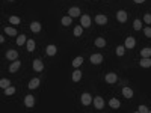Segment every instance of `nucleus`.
I'll list each match as a JSON object with an SVG mask.
<instances>
[{
	"label": "nucleus",
	"mask_w": 151,
	"mask_h": 113,
	"mask_svg": "<svg viewBox=\"0 0 151 113\" xmlns=\"http://www.w3.org/2000/svg\"><path fill=\"white\" fill-rule=\"evenodd\" d=\"M109 106H110L112 109H119L121 103H119V100H117V98H112V100L109 101Z\"/></svg>",
	"instance_id": "412c9836"
},
{
	"label": "nucleus",
	"mask_w": 151,
	"mask_h": 113,
	"mask_svg": "<svg viewBox=\"0 0 151 113\" xmlns=\"http://www.w3.org/2000/svg\"><path fill=\"white\" fill-rule=\"evenodd\" d=\"M133 29H135V30H140L142 29V21L136 18L135 21H133Z\"/></svg>",
	"instance_id": "7c9ffc66"
},
{
	"label": "nucleus",
	"mask_w": 151,
	"mask_h": 113,
	"mask_svg": "<svg viewBox=\"0 0 151 113\" xmlns=\"http://www.w3.org/2000/svg\"><path fill=\"white\" fill-rule=\"evenodd\" d=\"M80 24L83 27H91V17L89 15H82L80 17Z\"/></svg>",
	"instance_id": "9d476101"
},
{
	"label": "nucleus",
	"mask_w": 151,
	"mask_h": 113,
	"mask_svg": "<svg viewBox=\"0 0 151 113\" xmlns=\"http://www.w3.org/2000/svg\"><path fill=\"white\" fill-rule=\"evenodd\" d=\"M68 15H70V17H73V18H74V17H79V15H80V9H79L77 6L70 8V9H68Z\"/></svg>",
	"instance_id": "dca6fc26"
},
{
	"label": "nucleus",
	"mask_w": 151,
	"mask_h": 113,
	"mask_svg": "<svg viewBox=\"0 0 151 113\" xmlns=\"http://www.w3.org/2000/svg\"><path fill=\"white\" fill-rule=\"evenodd\" d=\"M80 79H82V71L80 69H76L73 73V82H80Z\"/></svg>",
	"instance_id": "b1692460"
},
{
	"label": "nucleus",
	"mask_w": 151,
	"mask_h": 113,
	"mask_svg": "<svg viewBox=\"0 0 151 113\" xmlns=\"http://www.w3.org/2000/svg\"><path fill=\"white\" fill-rule=\"evenodd\" d=\"M26 47H27V51H32L35 50V41L33 39H27V42H26Z\"/></svg>",
	"instance_id": "393cba45"
},
{
	"label": "nucleus",
	"mask_w": 151,
	"mask_h": 113,
	"mask_svg": "<svg viewBox=\"0 0 151 113\" xmlns=\"http://www.w3.org/2000/svg\"><path fill=\"white\" fill-rule=\"evenodd\" d=\"M14 93H15V88H14V86H8V88L5 89V95H6V97L14 95Z\"/></svg>",
	"instance_id": "c85d7f7f"
},
{
	"label": "nucleus",
	"mask_w": 151,
	"mask_h": 113,
	"mask_svg": "<svg viewBox=\"0 0 151 113\" xmlns=\"http://www.w3.org/2000/svg\"><path fill=\"white\" fill-rule=\"evenodd\" d=\"M46 53H47L48 56H55V54L58 53V47H56V45H53V44L47 45V47H46Z\"/></svg>",
	"instance_id": "ddd939ff"
},
{
	"label": "nucleus",
	"mask_w": 151,
	"mask_h": 113,
	"mask_svg": "<svg viewBox=\"0 0 151 113\" xmlns=\"http://www.w3.org/2000/svg\"><path fill=\"white\" fill-rule=\"evenodd\" d=\"M92 103H94V107L97 110H103L104 109V100H103V97H95L92 100Z\"/></svg>",
	"instance_id": "f03ea898"
},
{
	"label": "nucleus",
	"mask_w": 151,
	"mask_h": 113,
	"mask_svg": "<svg viewBox=\"0 0 151 113\" xmlns=\"http://www.w3.org/2000/svg\"><path fill=\"white\" fill-rule=\"evenodd\" d=\"M33 69L37 73H42V69H44V63H42V59H35L33 60Z\"/></svg>",
	"instance_id": "39448f33"
},
{
	"label": "nucleus",
	"mask_w": 151,
	"mask_h": 113,
	"mask_svg": "<svg viewBox=\"0 0 151 113\" xmlns=\"http://www.w3.org/2000/svg\"><path fill=\"white\" fill-rule=\"evenodd\" d=\"M27 42V38H26V35H18V38H17V45H23V44H26Z\"/></svg>",
	"instance_id": "4be33fe9"
},
{
	"label": "nucleus",
	"mask_w": 151,
	"mask_h": 113,
	"mask_svg": "<svg viewBox=\"0 0 151 113\" xmlns=\"http://www.w3.org/2000/svg\"><path fill=\"white\" fill-rule=\"evenodd\" d=\"M138 112H140V113H148L150 109H148L147 106H139V107H138Z\"/></svg>",
	"instance_id": "72a5a7b5"
},
{
	"label": "nucleus",
	"mask_w": 151,
	"mask_h": 113,
	"mask_svg": "<svg viewBox=\"0 0 151 113\" xmlns=\"http://www.w3.org/2000/svg\"><path fill=\"white\" fill-rule=\"evenodd\" d=\"M92 97H91V93H88V92H85V93H82V97H80V101H82V104L83 106H89V104L92 103Z\"/></svg>",
	"instance_id": "7ed1b4c3"
},
{
	"label": "nucleus",
	"mask_w": 151,
	"mask_h": 113,
	"mask_svg": "<svg viewBox=\"0 0 151 113\" xmlns=\"http://www.w3.org/2000/svg\"><path fill=\"white\" fill-rule=\"evenodd\" d=\"M20 66H21V62H20V60H18V59L14 60V62L11 63V66H9V73H17V71L20 69Z\"/></svg>",
	"instance_id": "f8f14e48"
},
{
	"label": "nucleus",
	"mask_w": 151,
	"mask_h": 113,
	"mask_svg": "<svg viewBox=\"0 0 151 113\" xmlns=\"http://www.w3.org/2000/svg\"><path fill=\"white\" fill-rule=\"evenodd\" d=\"M5 33L9 35V36H17V30L14 27H5Z\"/></svg>",
	"instance_id": "cd10ccee"
},
{
	"label": "nucleus",
	"mask_w": 151,
	"mask_h": 113,
	"mask_svg": "<svg viewBox=\"0 0 151 113\" xmlns=\"http://www.w3.org/2000/svg\"><path fill=\"white\" fill-rule=\"evenodd\" d=\"M139 66H142V68H151V57H142L139 60Z\"/></svg>",
	"instance_id": "9b49d317"
},
{
	"label": "nucleus",
	"mask_w": 151,
	"mask_h": 113,
	"mask_svg": "<svg viewBox=\"0 0 151 113\" xmlns=\"http://www.w3.org/2000/svg\"><path fill=\"white\" fill-rule=\"evenodd\" d=\"M30 30H32L33 33L41 32V24H39L38 21H32V23H30Z\"/></svg>",
	"instance_id": "f3484780"
},
{
	"label": "nucleus",
	"mask_w": 151,
	"mask_h": 113,
	"mask_svg": "<svg viewBox=\"0 0 151 113\" xmlns=\"http://www.w3.org/2000/svg\"><path fill=\"white\" fill-rule=\"evenodd\" d=\"M9 23H11V24H20V23H21V20H20V17L12 15V17H9Z\"/></svg>",
	"instance_id": "c756f323"
},
{
	"label": "nucleus",
	"mask_w": 151,
	"mask_h": 113,
	"mask_svg": "<svg viewBox=\"0 0 151 113\" xmlns=\"http://www.w3.org/2000/svg\"><path fill=\"white\" fill-rule=\"evenodd\" d=\"M91 63H94V65H100L101 62H103V54H100V53H95V54H91Z\"/></svg>",
	"instance_id": "0eeeda50"
},
{
	"label": "nucleus",
	"mask_w": 151,
	"mask_h": 113,
	"mask_svg": "<svg viewBox=\"0 0 151 113\" xmlns=\"http://www.w3.org/2000/svg\"><path fill=\"white\" fill-rule=\"evenodd\" d=\"M135 2H136V3H144L145 0H135Z\"/></svg>",
	"instance_id": "e433bc0d"
},
{
	"label": "nucleus",
	"mask_w": 151,
	"mask_h": 113,
	"mask_svg": "<svg viewBox=\"0 0 151 113\" xmlns=\"http://www.w3.org/2000/svg\"><path fill=\"white\" fill-rule=\"evenodd\" d=\"M62 26H65V27H68V26L73 23V17H70V15H65V17H62V20H60Z\"/></svg>",
	"instance_id": "a211bd4d"
},
{
	"label": "nucleus",
	"mask_w": 151,
	"mask_h": 113,
	"mask_svg": "<svg viewBox=\"0 0 151 113\" xmlns=\"http://www.w3.org/2000/svg\"><path fill=\"white\" fill-rule=\"evenodd\" d=\"M82 63H83V57H82V56H79V57H76V59L73 60V66H74V68H79Z\"/></svg>",
	"instance_id": "a878e982"
},
{
	"label": "nucleus",
	"mask_w": 151,
	"mask_h": 113,
	"mask_svg": "<svg viewBox=\"0 0 151 113\" xmlns=\"http://www.w3.org/2000/svg\"><path fill=\"white\" fill-rule=\"evenodd\" d=\"M144 33H145V36H147V38H151V27H150V26L144 29Z\"/></svg>",
	"instance_id": "c9c22d12"
},
{
	"label": "nucleus",
	"mask_w": 151,
	"mask_h": 113,
	"mask_svg": "<svg viewBox=\"0 0 151 113\" xmlns=\"http://www.w3.org/2000/svg\"><path fill=\"white\" fill-rule=\"evenodd\" d=\"M0 86H2L3 89H6L8 86H11V80H8V79H2V80H0Z\"/></svg>",
	"instance_id": "473e14b6"
},
{
	"label": "nucleus",
	"mask_w": 151,
	"mask_h": 113,
	"mask_svg": "<svg viewBox=\"0 0 151 113\" xmlns=\"http://www.w3.org/2000/svg\"><path fill=\"white\" fill-rule=\"evenodd\" d=\"M135 45H136L135 38H133V36H127V38H126V42H124V47H126L127 50H130V48H135Z\"/></svg>",
	"instance_id": "6e6552de"
},
{
	"label": "nucleus",
	"mask_w": 151,
	"mask_h": 113,
	"mask_svg": "<svg viewBox=\"0 0 151 113\" xmlns=\"http://www.w3.org/2000/svg\"><path fill=\"white\" fill-rule=\"evenodd\" d=\"M24 106L29 107V109H32V107L35 106V98H33V95H26V97H24Z\"/></svg>",
	"instance_id": "1a4fd4ad"
},
{
	"label": "nucleus",
	"mask_w": 151,
	"mask_h": 113,
	"mask_svg": "<svg viewBox=\"0 0 151 113\" xmlns=\"http://www.w3.org/2000/svg\"><path fill=\"white\" fill-rule=\"evenodd\" d=\"M73 33H74V36H77V38L82 36V33H83V26H82V24H80V26H76Z\"/></svg>",
	"instance_id": "5701e85b"
},
{
	"label": "nucleus",
	"mask_w": 151,
	"mask_h": 113,
	"mask_svg": "<svg viewBox=\"0 0 151 113\" xmlns=\"http://www.w3.org/2000/svg\"><path fill=\"white\" fill-rule=\"evenodd\" d=\"M140 57H151V48L150 47H145L140 50Z\"/></svg>",
	"instance_id": "aec40b11"
},
{
	"label": "nucleus",
	"mask_w": 151,
	"mask_h": 113,
	"mask_svg": "<svg viewBox=\"0 0 151 113\" xmlns=\"http://www.w3.org/2000/svg\"><path fill=\"white\" fill-rule=\"evenodd\" d=\"M95 45L100 47V48L106 47V39H104V38H97V39H95Z\"/></svg>",
	"instance_id": "bb28decb"
},
{
	"label": "nucleus",
	"mask_w": 151,
	"mask_h": 113,
	"mask_svg": "<svg viewBox=\"0 0 151 113\" xmlns=\"http://www.w3.org/2000/svg\"><path fill=\"white\" fill-rule=\"evenodd\" d=\"M144 21H145V24H151V14L144 15Z\"/></svg>",
	"instance_id": "f704fd0d"
},
{
	"label": "nucleus",
	"mask_w": 151,
	"mask_h": 113,
	"mask_svg": "<svg viewBox=\"0 0 151 113\" xmlns=\"http://www.w3.org/2000/svg\"><path fill=\"white\" fill-rule=\"evenodd\" d=\"M95 23L97 24H100V26H104V24H107V17H106V15H97L95 17Z\"/></svg>",
	"instance_id": "4468645a"
},
{
	"label": "nucleus",
	"mask_w": 151,
	"mask_h": 113,
	"mask_svg": "<svg viewBox=\"0 0 151 113\" xmlns=\"http://www.w3.org/2000/svg\"><path fill=\"white\" fill-rule=\"evenodd\" d=\"M122 95H124V97H126L127 100L133 98V89H131V88H129V86H126V88H122Z\"/></svg>",
	"instance_id": "2eb2a0df"
},
{
	"label": "nucleus",
	"mask_w": 151,
	"mask_h": 113,
	"mask_svg": "<svg viewBox=\"0 0 151 113\" xmlns=\"http://www.w3.org/2000/svg\"><path fill=\"white\" fill-rule=\"evenodd\" d=\"M104 80H106V83L113 84V83H117V80H118V75L115 74V73H109V74H106Z\"/></svg>",
	"instance_id": "423d86ee"
},
{
	"label": "nucleus",
	"mask_w": 151,
	"mask_h": 113,
	"mask_svg": "<svg viewBox=\"0 0 151 113\" xmlns=\"http://www.w3.org/2000/svg\"><path fill=\"white\" fill-rule=\"evenodd\" d=\"M124 53H126V47H124V45H118L117 47V56H124Z\"/></svg>",
	"instance_id": "2f4dec72"
},
{
	"label": "nucleus",
	"mask_w": 151,
	"mask_h": 113,
	"mask_svg": "<svg viewBox=\"0 0 151 113\" xmlns=\"http://www.w3.org/2000/svg\"><path fill=\"white\" fill-rule=\"evenodd\" d=\"M5 57H6V60H17L18 59V51L17 50H8Z\"/></svg>",
	"instance_id": "20e7f679"
},
{
	"label": "nucleus",
	"mask_w": 151,
	"mask_h": 113,
	"mask_svg": "<svg viewBox=\"0 0 151 113\" xmlns=\"http://www.w3.org/2000/svg\"><path fill=\"white\" fill-rule=\"evenodd\" d=\"M117 20H118L119 23H126V21L129 20V12L124 11V9L118 11V12H117Z\"/></svg>",
	"instance_id": "f257e3e1"
},
{
	"label": "nucleus",
	"mask_w": 151,
	"mask_h": 113,
	"mask_svg": "<svg viewBox=\"0 0 151 113\" xmlns=\"http://www.w3.org/2000/svg\"><path fill=\"white\" fill-rule=\"evenodd\" d=\"M29 89H37L38 88V86H39V79H38V77H35V79H32L30 82H29Z\"/></svg>",
	"instance_id": "6ab92c4d"
},
{
	"label": "nucleus",
	"mask_w": 151,
	"mask_h": 113,
	"mask_svg": "<svg viewBox=\"0 0 151 113\" xmlns=\"http://www.w3.org/2000/svg\"><path fill=\"white\" fill-rule=\"evenodd\" d=\"M9 2H14V0H9Z\"/></svg>",
	"instance_id": "4c0bfd02"
}]
</instances>
